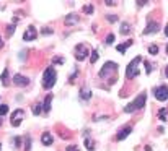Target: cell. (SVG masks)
Segmentation results:
<instances>
[{
	"label": "cell",
	"mask_w": 168,
	"mask_h": 151,
	"mask_svg": "<svg viewBox=\"0 0 168 151\" xmlns=\"http://www.w3.org/2000/svg\"><path fill=\"white\" fill-rule=\"evenodd\" d=\"M13 83L16 86H28V85H30V80H28L26 77H23V75H15V77H13Z\"/></svg>",
	"instance_id": "30bf717a"
},
{
	"label": "cell",
	"mask_w": 168,
	"mask_h": 151,
	"mask_svg": "<svg viewBox=\"0 0 168 151\" xmlns=\"http://www.w3.org/2000/svg\"><path fill=\"white\" fill-rule=\"evenodd\" d=\"M85 146L88 151H93L95 149V141L91 140V138H85Z\"/></svg>",
	"instance_id": "ac0fdd59"
},
{
	"label": "cell",
	"mask_w": 168,
	"mask_h": 151,
	"mask_svg": "<svg viewBox=\"0 0 168 151\" xmlns=\"http://www.w3.org/2000/svg\"><path fill=\"white\" fill-rule=\"evenodd\" d=\"M3 47V42H2V38H0V49Z\"/></svg>",
	"instance_id": "8d00e7d4"
},
{
	"label": "cell",
	"mask_w": 168,
	"mask_h": 151,
	"mask_svg": "<svg viewBox=\"0 0 168 151\" xmlns=\"http://www.w3.org/2000/svg\"><path fill=\"white\" fill-rule=\"evenodd\" d=\"M52 34V30H49V28H44V30H43V34Z\"/></svg>",
	"instance_id": "d6a6232c"
},
{
	"label": "cell",
	"mask_w": 168,
	"mask_h": 151,
	"mask_svg": "<svg viewBox=\"0 0 168 151\" xmlns=\"http://www.w3.org/2000/svg\"><path fill=\"white\" fill-rule=\"evenodd\" d=\"M144 63H145V72L147 73H152V65H150L149 62H144Z\"/></svg>",
	"instance_id": "83f0119b"
},
{
	"label": "cell",
	"mask_w": 168,
	"mask_h": 151,
	"mask_svg": "<svg viewBox=\"0 0 168 151\" xmlns=\"http://www.w3.org/2000/svg\"><path fill=\"white\" fill-rule=\"evenodd\" d=\"M131 132H132V127H124V129L118 133V137H116V138H118V140H124L126 137H129Z\"/></svg>",
	"instance_id": "7c38bea8"
},
{
	"label": "cell",
	"mask_w": 168,
	"mask_h": 151,
	"mask_svg": "<svg viewBox=\"0 0 168 151\" xmlns=\"http://www.w3.org/2000/svg\"><path fill=\"white\" fill-rule=\"evenodd\" d=\"M75 23H78V16L77 15H74V13H70V15H67L65 16V25H75Z\"/></svg>",
	"instance_id": "5bb4252c"
},
{
	"label": "cell",
	"mask_w": 168,
	"mask_h": 151,
	"mask_svg": "<svg viewBox=\"0 0 168 151\" xmlns=\"http://www.w3.org/2000/svg\"><path fill=\"white\" fill-rule=\"evenodd\" d=\"M65 151H80V149H78L77 146H74V145H70V146L65 148Z\"/></svg>",
	"instance_id": "f1b7e54d"
},
{
	"label": "cell",
	"mask_w": 168,
	"mask_h": 151,
	"mask_svg": "<svg viewBox=\"0 0 168 151\" xmlns=\"http://www.w3.org/2000/svg\"><path fill=\"white\" fill-rule=\"evenodd\" d=\"M51 102H52V94H48L44 99V104H43V111L44 112H49L51 111Z\"/></svg>",
	"instance_id": "4fadbf2b"
},
{
	"label": "cell",
	"mask_w": 168,
	"mask_h": 151,
	"mask_svg": "<svg viewBox=\"0 0 168 151\" xmlns=\"http://www.w3.org/2000/svg\"><path fill=\"white\" fill-rule=\"evenodd\" d=\"M153 94H155V97H157L158 101H166L168 99V86L162 85V86L153 88Z\"/></svg>",
	"instance_id": "5b68a950"
},
{
	"label": "cell",
	"mask_w": 168,
	"mask_h": 151,
	"mask_svg": "<svg viewBox=\"0 0 168 151\" xmlns=\"http://www.w3.org/2000/svg\"><path fill=\"white\" fill-rule=\"evenodd\" d=\"M8 114V106L7 104H0V115H5Z\"/></svg>",
	"instance_id": "603a6c76"
},
{
	"label": "cell",
	"mask_w": 168,
	"mask_h": 151,
	"mask_svg": "<svg viewBox=\"0 0 168 151\" xmlns=\"http://www.w3.org/2000/svg\"><path fill=\"white\" fill-rule=\"evenodd\" d=\"M7 33H8V34H13V33H15V25H11V26H8V30H7Z\"/></svg>",
	"instance_id": "f546056e"
},
{
	"label": "cell",
	"mask_w": 168,
	"mask_h": 151,
	"mask_svg": "<svg viewBox=\"0 0 168 151\" xmlns=\"http://www.w3.org/2000/svg\"><path fill=\"white\" fill-rule=\"evenodd\" d=\"M83 11H85V13H93V5H85Z\"/></svg>",
	"instance_id": "d4e9b609"
},
{
	"label": "cell",
	"mask_w": 168,
	"mask_h": 151,
	"mask_svg": "<svg viewBox=\"0 0 168 151\" xmlns=\"http://www.w3.org/2000/svg\"><path fill=\"white\" fill-rule=\"evenodd\" d=\"M145 99H147V94H145V93H141V94H139L134 101L129 102V104H127V106L124 107V112L132 114V112L139 111V109H142V107H144V104H145Z\"/></svg>",
	"instance_id": "7a4b0ae2"
},
{
	"label": "cell",
	"mask_w": 168,
	"mask_h": 151,
	"mask_svg": "<svg viewBox=\"0 0 168 151\" xmlns=\"http://www.w3.org/2000/svg\"><path fill=\"white\" fill-rule=\"evenodd\" d=\"M91 97V91L86 88V86H83V88H80V99H83V101H88Z\"/></svg>",
	"instance_id": "8fae6325"
},
{
	"label": "cell",
	"mask_w": 168,
	"mask_h": 151,
	"mask_svg": "<svg viewBox=\"0 0 168 151\" xmlns=\"http://www.w3.org/2000/svg\"><path fill=\"white\" fill-rule=\"evenodd\" d=\"M113 41H114V34H108L106 36V44H113Z\"/></svg>",
	"instance_id": "484cf974"
},
{
	"label": "cell",
	"mask_w": 168,
	"mask_h": 151,
	"mask_svg": "<svg viewBox=\"0 0 168 151\" xmlns=\"http://www.w3.org/2000/svg\"><path fill=\"white\" fill-rule=\"evenodd\" d=\"M158 23L157 21H149L147 23V26H145V30H144V34H153V33H157L158 31Z\"/></svg>",
	"instance_id": "9c48e42d"
},
{
	"label": "cell",
	"mask_w": 168,
	"mask_h": 151,
	"mask_svg": "<svg viewBox=\"0 0 168 151\" xmlns=\"http://www.w3.org/2000/svg\"><path fill=\"white\" fill-rule=\"evenodd\" d=\"M165 34H166V38H168V25L165 26Z\"/></svg>",
	"instance_id": "d590c367"
},
{
	"label": "cell",
	"mask_w": 168,
	"mask_h": 151,
	"mask_svg": "<svg viewBox=\"0 0 168 151\" xmlns=\"http://www.w3.org/2000/svg\"><path fill=\"white\" fill-rule=\"evenodd\" d=\"M166 112H168V107H163V109H160V112H158V117L160 120H166Z\"/></svg>",
	"instance_id": "ffe728a7"
},
{
	"label": "cell",
	"mask_w": 168,
	"mask_h": 151,
	"mask_svg": "<svg viewBox=\"0 0 168 151\" xmlns=\"http://www.w3.org/2000/svg\"><path fill=\"white\" fill-rule=\"evenodd\" d=\"M54 63H64V59H61V57H56V59H54Z\"/></svg>",
	"instance_id": "1f68e13d"
},
{
	"label": "cell",
	"mask_w": 168,
	"mask_h": 151,
	"mask_svg": "<svg viewBox=\"0 0 168 151\" xmlns=\"http://www.w3.org/2000/svg\"><path fill=\"white\" fill-rule=\"evenodd\" d=\"M145 151H152V146H149V145H147V146H145Z\"/></svg>",
	"instance_id": "e575fe53"
},
{
	"label": "cell",
	"mask_w": 168,
	"mask_h": 151,
	"mask_svg": "<svg viewBox=\"0 0 168 151\" xmlns=\"http://www.w3.org/2000/svg\"><path fill=\"white\" fill-rule=\"evenodd\" d=\"M131 46H132V41L129 39V41H126L124 44H119L116 49H118V50L121 52V54H124V52H126V49H127V47H131Z\"/></svg>",
	"instance_id": "2e32d148"
},
{
	"label": "cell",
	"mask_w": 168,
	"mask_h": 151,
	"mask_svg": "<svg viewBox=\"0 0 168 151\" xmlns=\"http://www.w3.org/2000/svg\"><path fill=\"white\" fill-rule=\"evenodd\" d=\"M108 21H109V23L118 21V16H114V15H108Z\"/></svg>",
	"instance_id": "4316f807"
},
{
	"label": "cell",
	"mask_w": 168,
	"mask_h": 151,
	"mask_svg": "<svg viewBox=\"0 0 168 151\" xmlns=\"http://www.w3.org/2000/svg\"><path fill=\"white\" fill-rule=\"evenodd\" d=\"M36 38H38V31H36V28H34V26H30L25 31V34H23V39H25V41H33Z\"/></svg>",
	"instance_id": "ba28073f"
},
{
	"label": "cell",
	"mask_w": 168,
	"mask_h": 151,
	"mask_svg": "<svg viewBox=\"0 0 168 151\" xmlns=\"http://www.w3.org/2000/svg\"><path fill=\"white\" fill-rule=\"evenodd\" d=\"M96 60H98V50H93V52H91V59H90V62L95 63Z\"/></svg>",
	"instance_id": "cb8c5ba5"
},
{
	"label": "cell",
	"mask_w": 168,
	"mask_h": 151,
	"mask_svg": "<svg viewBox=\"0 0 168 151\" xmlns=\"http://www.w3.org/2000/svg\"><path fill=\"white\" fill-rule=\"evenodd\" d=\"M136 3L139 5V7H142V5H145V3H149V2H147V0H144V2H141V0H139V2H136Z\"/></svg>",
	"instance_id": "836d02e7"
},
{
	"label": "cell",
	"mask_w": 168,
	"mask_h": 151,
	"mask_svg": "<svg viewBox=\"0 0 168 151\" xmlns=\"http://www.w3.org/2000/svg\"><path fill=\"white\" fill-rule=\"evenodd\" d=\"M56 81H57V73L52 67H49V68H46L44 70V75H43V88L44 89H51L52 86L56 85Z\"/></svg>",
	"instance_id": "6da1fadb"
},
{
	"label": "cell",
	"mask_w": 168,
	"mask_h": 151,
	"mask_svg": "<svg viewBox=\"0 0 168 151\" xmlns=\"http://www.w3.org/2000/svg\"><path fill=\"white\" fill-rule=\"evenodd\" d=\"M111 73H113V75H118V63H114V62H106L98 75H100L101 78H106L108 75H111Z\"/></svg>",
	"instance_id": "277c9868"
},
{
	"label": "cell",
	"mask_w": 168,
	"mask_h": 151,
	"mask_svg": "<svg viewBox=\"0 0 168 151\" xmlns=\"http://www.w3.org/2000/svg\"><path fill=\"white\" fill-rule=\"evenodd\" d=\"M41 112H44V111H43V104H41V102L34 104V106H33V114H34V115H39Z\"/></svg>",
	"instance_id": "e0dca14e"
},
{
	"label": "cell",
	"mask_w": 168,
	"mask_h": 151,
	"mask_svg": "<svg viewBox=\"0 0 168 151\" xmlns=\"http://www.w3.org/2000/svg\"><path fill=\"white\" fill-rule=\"evenodd\" d=\"M149 54L150 55H157L158 54V47H157V46H150V47H149Z\"/></svg>",
	"instance_id": "7402d4cb"
},
{
	"label": "cell",
	"mask_w": 168,
	"mask_h": 151,
	"mask_svg": "<svg viewBox=\"0 0 168 151\" xmlns=\"http://www.w3.org/2000/svg\"><path fill=\"white\" fill-rule=\"evenodd\" d=\"M129 31H131L129 23H123V25H121V34H127Z\"/></svg>",
	"instance_id": "d6986e66"
},
{
	"label": "cell",
	"mask_w": 168,
	"mask_h": 151,
	"mask_svg": "<svg viewBox=\"0 0 168 151\" xmlns=\"http://www.w3.org/2000/svg\"><path fill=\"white\" fill-rule=\"evenodd\" d=\"M88 54H90V50L83 44H78L77 47H75V59H77V60H85V57Z\"/></svg>",
	"instance_id": "52a82bcc"
},
{
	"label": "cell",
	"mask_w": 168,
	"mask_h": 151,
	"mask_svg": "<svg viewBox=\"0 0 168 151\" xmlns=\"http://www.w3.org/2000/svg\"><path fill=\"white\" fill-rule=\"evenodd\" d=\"M141 62H142V57H141V55H137L134 60H131V62H129V65H127V70H126V77L129 78V80L136 78L137 75L141 73V72H139V68H137Z\"/></svg>",
	"instance_id": "3957f363"
},
{
	"label": "cell",
	"mask_w": 168,
	"mask_h": 151,
	"mask_svg": "<svg viewBox=\"0 0 168 151\" xmlns=\"http://www.w3.org/2000/svg\"><path fill=\"white\" fill-rule=\"evenodd\" d=\"M166 55H168V46H166Z\"/></svg>",
	"instance_id": "f35d334b"
},
{
	"label": "cell",
	"mask_w": 168,
	"mask_h": 151,
	"mask_svg": "<svg viewBox=\"0 0 168 151\" xmlns=\"http://www.w3.org/2000/svg\"><path fill=\"white\" fill-rule=\"evenodd\" d=\"M23 119H25V111H23V109H16V111L11 114V120H10L11 127H18Z\"/></svg>",
	"instance_id": "8992f818"
},
{
	"label": "cell",
	"mask_w": 168,
	"mask_h": 151,
	"mask_svg": "<svg viewBox=\"0 0 168 151\" xmlns=\"http://www.w3.org/2000/svg\"><path fill=\"white\" fill-rule=\"evenodd\" d=\"M41 141H43V145H46V146H49V145L52 143V135H51V133H43Z\"/></svg>",
	"instance_id": "9a60e30c"
},
{
	"label": "cell",
	"mask_w": 168,
	"mask_h": 151,
	"mask_svg": "<svg viewBox=\"0 0 168 151\" xmlns=\"http://www.w3.org/2000/svg\"><path fill=\"white\" fill-rule=\"evenodd\" d=\"M105 3L108 5V7H114V5H116V2H113V0H106Z\"/></svg>",
	"instance_id": "4dcf8cb0"
},
{
	"label": "cell",
	"mask_w": 168,
	"mask_h": 151,
	"mask_svg": "<svg viewBox=\"0 0 168 151\" xmlns=\"http://www.w3.org/2000/svg\"><path fill=\"white\" fill-rule=\"evenodd\" d=\"M0 149H2V145H0Z\"/></svg>",
	"instance_id": "ab89813d"
},
{
	"label": "cell",
	"mask_w": 168,
	"mask_h": 151,
	"mask_svg": "<svg viewBox=\"0 0 168 151\" xmlns=\"http://www.w3.org/2000/svg\"><path fill=\"white\" fill-rule=\"evenodd\" d=\"M165 75H166V78H168V67H166V70H165Z\"/></svg>",
	"instance_id": "74e56055"
},
{
	"label": "cell",
	"mask_w": 168,
	"mask_h": 151,
	"mask_svg": "<svg viewBox=\"0 0 168 151\" xmlns=\"http://www.w3.org/2000/svg\"><path fill=\"white\" fill-rule=\"evenodd\" d=\"M7 78H8V68H5L3 70V73H2V83L7 86L8 85V81H7Z\"/></svg>",
	"instance_id": "44dd1931"
}]
</instances>
